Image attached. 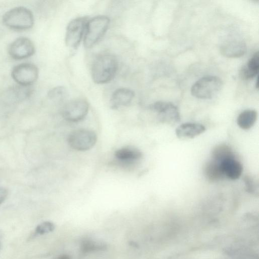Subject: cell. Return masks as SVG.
<instances>
[{"mask_svg":"<svg viewBox=\"0 0 259 259\" xmlns=\"http://www.w3.org/2000/svg\"><path fill=\"white\" fill-rule=\"evenodd\" d=\"M118 68L116 57L109 53L97 56L94 61L91 69L93 81L97 84H103L110 81L114 77Z\"/></svg>","mask_w":259,"mask_h":259,"instance_id":"cell-1","label":"cell"},{"mask_svg":"<svg viewBox=\"0 0 259 259\" xmlns=\"http://www.w3.org/2000/svg\"><path fill=\"white\" fill-rule=\"evenodd\" d=\"M3 21L9 28L23 30L32 26L34 18L29 9L24 7H17L8 11L3 16Z\"/></svg>","mask_w":259,"mask_h":259,"instance_id":"cell-2","label":"cell"},{"mask_svg":"<svg viewBox=\"0 0 259 259\" xmlns=\"http://www.w3.org/2000/svg\"><path fill=\"white\" fill-rule=\"evenodd\" d=\"M110 19L105 16H98L87 23L83 45L86 48L93 47L104 35L108 29Z\"/></svg>","mask_w":259,"mask_h":259,"instance_id":"cell-3","label":"cell"},{"mask_svg":"<svg viewBox=\"0 0 259 259\" xmlns=\"http://www.w3.org/2000/svg\"><path fill=\"white\" fill-rule=\"evenodd\" d=\"M222 79L215 76H204L192 85V95L198 99H209L215 96L222 89Z\"/></svg>","mask_w":259,"mask_h":259,"instance_id":"cell-4","label":"cell"},{"mask_svg":"<svg viewBox=\"0 0 259 259\" xmlns=\"http://www.w3.org/2000/svg\"><path fill=\"white\" fill-rule=\"evenodd\" d=\"M97 140V135L94 131L88 129H79L71 133L67 140L72 148L83 151L92 148L95 145Z\"/></svg>","mask_w":259,"mask_h":259,"instance_id":"cell-5","label":"cell"},{"mask_svg":"<svg viewBox=\"0 0 259 259\" xmlns=\"http://www.w3.org/2000/svg\"><path fill=\"white\" fill-rule=\"evenodd\" d=\"M149 108L157 114L158 119L161 123L173 125L180 121L178 108L170 102L157 101L150 105Z\"/></svg>","mask_w":259,"mask_h":259,"instance_id":"cell-6","label":"cell"},{"mask_svg":"<svg viewBox=\"0 0 259 259\" xmlns=\"http://www.w3.org/2000/svg\"><path fill=\"white\" fill-rule=\"evenodd\" d=\"M88 18L81 17L71 21L68 24L65 35V43L69 48H76L79 44L85 32Z\"/></svg>","mask_w":259,"mask_h":259,"instance_id":"cell-7","label":"cell"},{"mask_svg":"<svg viewBox=\"0 0 259 259\" xmlns=\"http://www.w3.org/2000/svg\"><path fill=\"white\" fill-rule=\"evenodd\" d=\"M11 74L12 78L18 84L29 86L37 79L38 69L32 63H23L15 66Z\"/></svg>","mask_w":259,"mask_h":259,"instance_id":"cell-8","label":"cell"},{"mask_svg":"<svg viewBox=\"0 0 259 259\" xmlns=\"http://www.w3.org/2000/svg\"><path fill=\"white\" fill-rule=\"evenodd\" d=\"M89 108V103L85 100L74 99L65 104L62 109V115L68 121H79L86 116Z\"/></svg>","mask_w":259,"mask_h":259,"instance_id":"cell-9","label":"cell"},{"mask_svg":"<svg viewBox=\"0 0 259 259\" xmlns=\"http://www.w3.org/2000/svg\"><path fill=\"white\" fill-rule=\"evenodd\" d=\"M35 52L32 41L26 37H20L12 41L8 47L10 56L15 59H23L32 56Z\"/></svg>","mask_w":259,"mask_h":259,"instance_id":"cell-10","label":"cell"},{"mask_svg":"<svg viewBox=\"0 0 259 259\" xmlns=\"http://www.w3.org/2000/svg\"><path fill=\"white\" fill-rule=\"evenodd\" d=\"M114 156L117 162L122 165L135 163L142 157L141 151L133 146H126L116 150Z\"/></svg>","mask_w":259,"mask_h":259,"instance_id":"cell-11","label":"cell"},{"mask_svg":"<svg viewBox=\"0 0 259 259\" xmlns=\"http://www.w3.org/2000/svg\"><path fill=\"white\" fill-rule=\"evenodd\" d=\"M205 127L201 124L193 122L183 123L176 130L177 137L182 140L195 138L205 131Z\"/></svg>","mask_w":259,"mask_h":259,"instance_id":"cell-12","label":"cell"},{"mask_svg":"<svg viewBox=\"0 0 259 259\" xmlns=\"http://www.w3.org/2000/svg\"><path fill=\"white\" fill-rule=\"evenodd\" d=\"M246 51L245 43L242 40L233 39L223 44L221 47L223 55L229 58H238L243 55Z\"/></svg>","mask_w":259,"mask_h":259,"instance_id":"cell-13","label":"cell"},{"mask_svg":"<svg viewBox=\"0 0 259 259\" xmlns=\"http://www.w3.org/2000/svg\"><path fill=\"white\" fill-rule=\"evenodd\" d=\"M134 92L127 88H120L115 90L112 94L110 100L112 108L127 105L134 98Z\"/></svg>","mask_w":259,"mask_h":259,"instance_id":"cell-14","label":"cell"},{"mask_svg":"<svg viewBox=\"0 0 259 259\" xmlns=\"http://www.w3.org/2000/svg\"><path fill=\"white\" fill-rule=\"evenodd\" d=\"M221 165L225 177L231 180L239 179L243 171L241 163L235 157L224 160L221 162Z\"/></svg>","mask_w":259,"mask_h":259,"instance_id":"cell-15","label":"cell"},{"mask_svg":"<svg viewBox=\"0 0 259 259\" xmlns=\"http://www.w3.org/2000/svg\"><path fill=\"white\" fill-rule=\"evenodd\" d=\"M203 174L206 179L210 182H218L225 178L221 163L213 159L205 164Z\"/></svg>","mask_w":259,"mask_h":259,"instance_id":"cell-16","label":"cell"},{"mask_svg":"<svg viewBox=\"0 0 259 259\" xmlns=\"http://www.w3.org/2000/svg\"><path fill=\"white\" fill-rule=\"evenodd\" d=\"M259 54L255 52L248 60L246 66L242 69L241 76L246 80L251 79L255 77L258 73Z\"/></svg>","mask_w":259,"mask_h":259,"instance_id":"cell-17","label":"cell"},{"mask_svg":"<svg viewBox=\"0 0 259 259\" xmlns=\"http://www.w3.org/2000/svg\"><path fill=\"white\" fill-rule=\"evenodd\" d=\"M257 117V113L255 110H245L238 115L237 119V124L243 130H248L254 124Z\"/></svg>","mask_w":259,"mask_h":259,"instance_id":"cell-18","label":"cell"},{"mask_svg":"<svg viewBox=\"0 0 259 259\" xmlns=\"http://www.w3.org/2000/svg\"><path fill=\"white\" fill-rule=\"evenodd\" d=\"M212 159L222 162L229 158H234L231 148L226 144H220L214 147L211 152Z\"/></svg>","mask_w":259,"mask_h":259,"instance_id":"cell-19","label":"cell"},{"mask_svg":"<svg viewBox=\"0 0 259 259\" xmlns=\"http://www.w3.org/2000/svg\"><path fill=\"white\" fill-rule=\"evenodd\" d=\"M48 95L51 100L57 102H61L66 99L68 93L65 87L58 86L52 89L49 92Z\"/></svg>","mask_w":259,"mask_h":259,"instance_id":"cell-20","label":"cell"},{"mask_svg":"<svg viewBox=\"0 0 259 259\" xmlns=\"http://www.w3.org/2000/svg\"><path fill=\"white\" fill-rule=\"evenodd\" d=\"M244 182L247 192L252 194H258V183L254 178L246 176L244 178Z\"/></svg>","mask_w":259,"mask_h":259,"instance_id":"cell-21","label":"cell"},{"mask_svg":"<svg viewBox=\"0 0 259 259\" xmlns=\"http://www.w3.org/2000/svg\"><path fill=\"white\" fill-rule=\"evenodd\" d=\"M55 226L51 222L46 221L39 224L35 228L33 236L44 235L54 230Z\"/></svg>","mask_w":259,"mask_h":259,"instance_id":"cell-22","label":"cell"},{"mask_svg":"<svg viewBox=\"0 0 259 259\" xmlns=\"http://www.w3.org/2000/svg\"><path fill=\"white\" fill-rule=\"evenodd\" d=\"M7 196V190L5 188L0 186V205L6 200Z\"/></svg>","mask_w":259,"mask_h":259,"instance_id":"cell-23","label":"cell"}]
</instances>
